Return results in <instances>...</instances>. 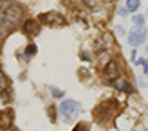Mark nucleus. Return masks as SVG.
<instances>
[{
	"mask_svg": "<svg viewBox=\"0 0 148 131\" xmlns=\"http://www.w3.org/2000/svg\"><path fill=\"white\" fill-rule=\"evenodd\" d=\"M22 7H18L16 4H9L4 11V24H5V31H11L13 27H16L22 22Z\"/></svg>",
	"mask_w": 148,
	"mask_h": 131,
	"instance_id": "f257e3e1",
	"label": "nucleus"
},
{
	"mask_svg": "<svg viewBox=\"0 0 148 131\" xmlns=\"http://www.w3.org/2000/svg\"><path fill=\"white\" fill-rule=\"evenodd\" d=\"M79 110H81V104L78 103V101H72V99L62 101V104H60V115H62V117L67 120V122H71L74 115L79 113Z\"/></svg>",
	"mask_w": 148,
	"mask_h": 131,
	"instance_id": "f03ea898",
	"label": "nucleus"
},
{
	"mask_svg": "<svg viewBox=\"0 0 148 131\" xmlns=\"http://www.w3.org/2000/svg\"><path fill=\"white\" fill-rule=\"evenodd\" d=\"M40 24H45L49 27H62V25L67 24V20L63 18L62 13L49 11V13H42L40 14Z\"/></svg>",
	"mask_w": 148,
	"mask_h": 131,
	"instance_id": "7ed1b4c3",
	"label": "nucleus"
},
{
	"mask_svg": "<svg viewBox=\"0 0 148 131\" xmlns=\"http://www.w3.org/2000/svg\"><path fill=\"white\" fill-rule=\"evenodd\" d=\"M119 65H117V61H108L107 65H105V70H103V76H105V79L112 84V83H116V79L119 77Z\"/></svg>",
	"mask_w": 148,
	"mask_h": 131,
	"instance_id": "20e7f679",
	"label": "nucleus"
},
{
	"mask_svg": "<svg viewBox=\"0 0 148 131\" xmlns=\"http://www.w3.org/2000/svg\"><path fill=\"white\" fill-rule=\"evenodd\" d=\"M145 40H146V29L145 27H136L128 34V43L132 47L141 45V43H145Z\"/></svg>",
	"mask_w": 148,
	"mask_h": 131,
	"instance_id": "39448f33",
	"label": "nucleus"
},
{
	"mask_svg": "<svg viewBox=\"0 0 148 131\" xmlns=\"http://www.w3.org/2000/svg\"><path fill=\"white\" fill-rule=\"evenodd\" d=\"M22 29H24V32L27 36H36L40 32V20H33V18H29L24 22V25H22Z\"/></svg>",
	"mask_w": 148,
	"mask_h": 131,
	"instance_id": "423d86ee",
	"label": "nucleus"
},
{
	"mask_svg": "<svg viewBox=\"0 0 148 131\" xmlns=\"http://www.w3.org/2000/svg\"><path fill=\"white\" fill-rule=\"evenodd\" d=\"M13 128V111H0V129H11Z\"/></svg>",
	"mask_w": 148,
	"mask_h": 131,
	"instance_id": "0eeeda50",
	"label": "nucleus"
},
{
	"mask_svg": "<svg viewBox=\"0 0 148 131\" xmlns=\"http://www.w3.org/2000/svg\"><path fill=\"white\" fill-rule=\"evenodd\" d=\"M36 52H38V47H36L34 43H29V45H27V49H25V54H24V57H25V59H31V57H33Z\"/></svg>",
	"mask_w": 148,
	"mask_h": 131,
	"instance_id": "6e6552de",
	"label": "nucleus"
},
{
	"mask_svg": "<svg viewBox=\"0 0 148 131\" xmlns=\"http://www.w3.org/2000/svg\"><path fill=\"white\" fill-rule=\"evenodd\" d=\"M139 5H141V2H139V0H128V2H127V9H128V11H137Z\"/></svg>",
	"mask_w": 148,
	"mask_h": 131,
	"instance_id": "1a4fd4ad",
	"label": "nucleus"
},
{
	"mask_svg": "<svg viewBox=\"0 0 148 131\" xmlns=\"http://www.w3.org/2000/svg\"><path fill=\"white\" fill-rule=\"evenodd\" d=\"M132 22H134L137 27H143V24H145V16H143V14H134V16H132Z\"/></svg>",
	"mask_w": 148,
	"mask_h": 131,
	"instance_id": "9d476101",
	"label": "nucleus"
},
{
	"mask_svg": "<svg viewBox=\"0 0 148 131\" xmlns=\"http://www.w3.org/2000/svg\"><path fill=\"white\" fill-rule=\"evenodd\" d=\"M51 93H53V97L54 99H62L63 97V90H58V88H54V86H51Z\"/></svg>",
	"mask_w": 148,
	"mask_h": 131,
	"instance_id": "9b49d317",
	"label": "nucleus"
},
{
	"mask_svg": "<svg viewBox=\"0 0 148 131\" xmlns=\"http://www.w3.org/2000/svg\"><path fill=\"white\" fill-rule=\"evenodd\" d=\"M0 95L5 97V103H9V101H11V88H5V92L2 90V92H0Z\"/></svg>",
	"mask_w": 148,
	"mask_h": 131,
	"instance_id": "f8f14e48",
	"label": "nucleus"
},
{
	"mask_svg": "<svg viewBox=\"0 0 148 131\" xmlns=\"http://www.w3.org/2000/svg\"><path fill=\"white\" fill-rule=\"evenodd\" d=\"M74 131H88V128H87V124H76V128H74Z\"/></svg>",
	"mask_w": 148,
	"mask_h": 131,
	"instance_id": "ddd939ff",
	"label": "nucleus"
},
{
	"mask_svg": "<svg viewBox=\"0 0 148 131\" xmlns=\"http://www.w3.org/2000/svg\"><path fill=\"white\" fill-rule=\"evenodd\" d=\"M117 13H119V16H127V7H119Z\"/></svg>",
	"mask_w": 148,
	"mask_h": 131,
	"instance_id": "4468645a",
	"label": "nucleus"
},
{
	"mask_svg": "<svg viewBox=\"0 0 148 131\" xmlns=\"http://www.w3.org/2000/svg\"><path fill=\"white\" fill-rule=\"evenodd\" d=\"M87 5H88V7H92V9H98V7H99L98 4H94V2H87Z\"/></svg>",
	"mask_w": 148,
	"mask_h": 131,
	"instance_id": "2eb2a0df",
	"label": "nucleus"
},
{
	"mask_svg": "<svg viewBox=\"0 0 148 131\" xmlns=\"http://www.w3.org/2000/svg\"><path fill=\"white\" fill-rule=\"evenodd\" d=\"M145 76H146V77H148V63H146V65H145Z\"/></svg>",
	"mask_w": 148,
	"mask_h": 131,
	"instance_id": "dca6fc26",
	"label": "nucleus"
},
{
	"mask_svg": "<svg viewBox=\"0 0 148 131\" xmlns=\"http://www.w3.org/2000/svg\"><path fill=\"white\" fill-rule=\"evenodd\" d=\"M7 131H18V129L16 128H11V129H7Z\"/></svg>",
	"mask_w": 148,
	"mask_h": 131,
	"instance_id": "f3484780",
	"label": "nucleus"
},
{
	"mask_svg": "<svg viewBox=\"0 0 148 131\" xmlns=\"http://www.w3.org/2000/svg\"><path fill=\"white\" fill-rule=\"evenodd\" d=\"M146 52H148V47H146Z\"/></svg>",
	"mask_w": 148,
	"mask_h": 131,
	"instance_id": "a211bd4d",
	"label": "nucleus"
},
{
	"mask_svg": "<svg viewBox=\"0 0 148 131\" xmlns=\"http://www.w3.org/2000/svg\"><path fill=\"white\" fill-rule=\"evenodd\" d=\"M132 131H137V129H132Z\"/></svg>",
	"mask_w": 148,
	"mask_h": 131,
	"instance_id": "6ab92c4d",
	"label": "nucleus"
},
{
	"mask_svg": "<svg viewBox=\"0 0 148 131\" xmlns=\"http://www.w3.org/2000/svg\"><path fill=\"white\" fill-rule=\"evenodd\" d=\"M146 16H148V11H146Z\"/></svg>",
	"mask_w": 148,
	"mask_h": 131,
	"instance_id": "aec40b11",
	"label": "nucleus"
},
{
	"mask_svg": "<svg viewBox=\"0 0 148 131\" xmlns=\"http://www.w3.org/2000/svg\"><path fill=\"white\" fill-rule=\"evenodd\" d=\"M0 76H2V72H0Z\"/></svg>",
	"mask_w": 148,
	"mask_h": 131,
	"instance_id": "412c9836",
	"label": "nucleus"
},
{
	"mask_svg": "<svg viewBox=\"0 0 148 131\" xmlns=\"http://www.w3.org/2000/svg\"><path fill=\"white\" fill-rule=\"evenodd\" d=\"M0 131H2V129H0Z\"/></svg>",
	"mask_w": 148,
	"mask_h": 131,
	"instance_id": "4be33fe9",
	"label": "nucleus"
}]
</instances>
